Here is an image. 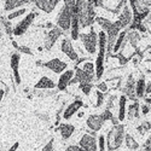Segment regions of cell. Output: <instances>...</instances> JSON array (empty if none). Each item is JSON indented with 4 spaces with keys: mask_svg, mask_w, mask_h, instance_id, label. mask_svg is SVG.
Here are the masks:
<instances>
[{
    "mask_svg": "<svg viewBox=\"0 0 151 151\" xmlns=\"http://www.w3.org/2000/svg\"><path fill=\"white\" fill-rule=\"evenodd\" d=\"M42 67L47 68L48 70H51L56 74H62V73H64L67 70L68 64L59 58H52V59L47 60L46 63H42Z\"/></svg>",
    "mask_w": 151,
    "mask_h": 151,
    "instance_id": "obj_8",
    "label": "cell"
},
{
    "mask_svg": "<svg viewBox=\"0 0 151 151\" xmlns=\"http://www.w3.org/2000/svg\"><path fill=\"white\" fill-rule=\"evenodd\" d=\"M142 112H143V115H147L149 112H150V105H142Z\"/></svg>",
    "mask_w": 151,
    "mask_h": 151,
    "instance_id": "obj_44",
    "label": "cell"
},
{
    "mask_svg": "<svg viewBox=\"0 0 151 151\" xmlns=\"http://www.w3.org/2000/svg\"><path fill=\"white\" fill-rule=\"evenodd\" d=\"M96 96H97V103H96V108H99L104 102V93H102L100 91H96Z\"/></svg>",
    "mask_w": 151,
    "mask_h": 151,
    "instance_id": "obj_36",
    "label": "cell"
},
{
    "mask_svg": "<svg viewBox=\"0 0 151 151\" xmlns=\"http://www.w3.org/2000/svg\"><path fill=\"white\" fill-rule=\"evenodd\" d=\"M75 11H76V15L79 17L80 27L87 28L94 23L96 10L93 1H83V0L75 1Z\"/></svg>",
    "mask_w": 151,
    "mask_h": 151,
    "instance_id": "obj_1",
    "label": "cell"
},
{
    "mask_svg": "<svg viewBox=\"0 0 151 151\" xmlns=\"http://www.w3.org/2000/svg\"><path fill=\"white\" fill-rule=\"evenodd\" d=\"M46 27H47V28H53V26H52V23H50V22H48V23L46 24Z\"/></svg>",
    "mask_w": 151,
    "mask_h": 151,
    "instance_id": "obj_51",
    "label": "cell"
},
{
    "mask_svg": "<svg viewBox=\"0 0 151 151\" xmlns=\"http://www.w3.org/2000/svg\"><path fill=\"white\" fill-rule=\"evenodd\" d=\"M35 16H36V15L34 14V12H30V14H28L22 21L18 22V24L14 28V30H12V34L16 35V36L23 35L24 33H26V32L29 29V27L32 26V23H33L34 19H35Z\"/></svg>",
    "mask_w": 151,
    "mask_h": 151,
    "instance_id": "obj_7",
    "label": "cell"
},
{
    "mask_svg": "<svg viewBox=\"0 0 151 151\" xmlns=\"http://www.w3.org/2000/svg\"><path fill=\"white\" fill-rule=\"evenodd\" d=\"M4 96H5V92H4V90H0V104H1V100H3Z\"/></svg>",
    "mask_w": 151,
    "mask_h": 151,
    "instance_id": "obj_47",
    "label": "cell"
},
{
    "mask_svg": "<svg viewBox=\"0 0 151 151\" xmlns=\"http://www.w3.org/2000/svg\"><path fill=\"white\" fill-rule=\"evenodd\" d=\"M124 139V127L122 124H115L112 127L106 138H105V149L109 151H115L120 149Z\"/></svg>",
    "mask_w": 151,
    "mask_h": 151,
    "instance_id": "obj_3",
    "label": "cell"
},
{
    "mask_svg": "<svg viewBox=\"0 0 151 151\" xmlns=\"http://www.w3.org/2000/svg\"><path fill=\"white\" fill-rule=\"evenodd\" d=\"M1 23L4 24L5 32H6V33H7L9 35H11V34H12V30H14V28H12V26H11L10 21H5V19H1Z\"/></svg>",
    "mask_w": 151,
    "mask_h": 151,
    "instance_id": "obj_38",
    "label": "cell"
},
{
    "mask_svg": "<svg viewBox=\"0 0 151 151\" xmlns=\"http://www.w3.org/2000/svg\"><path fill=\"white\" fill-rule=\"evenodd\" d=\"M75 5L74 0H67L63 3V7L57 17V27L62 32H68L70 29V21L73 15V7Z\"/></svg>",
    "mask_w": 151,
    "mask_h": 151,
    "instance_id": "obj_4",
    "label": "cell"
},
{
    "mask_svg": "<svg viewBox=\"0 0 151 151\" xmlns=\"http://www.w3.org/2000/svg\"><path fill=\"white\" fill-rule=\"evenodd\" d=\"M65 151H83L79 145H70L65 149Z\"/></svg>",
    "mask_w": 151,
    "mask_h": 151,
    "instance_id": "obj_43",
    "label": "cell"
},
{
    "mask_svg": "<svg viewBox=\"0 0 151 151\" xmlns=\"http://www.w3.org/2000/svg\"><path fill=\"white\" fill-rule=\"evenodd\" d=\"M97 88H98V91H100L102 93H105V92L109 90L106 82H99V83L97 85Z\"/></svg>",
    "mask_w": 151,
    "mask_h": 151,
    "instance_id": "obj_40",
    "label": "cell"
},
{
    "mask_svg": "<svg viewBox=\"0 0 151 151\" xmlns=\"http://www.w3.org/2000/svg\"><path fill=\"white\" fill-rule=\"evenodd\" d=\"M83 106V103H82V100L80 99H76V100H74V102L71 104H69L67 106V109L64 110V114H63V119H65V120H69L71 119V116L74 114H76V112Z\"/></svg>",
    "mask_w": 151,
    "mask_h": 151,
    "instance_id": "obj_18",
    "label": "cell"
},
{
    "mask_svg": "<svg viewBox=\"0 0 151 151\" xmlns=\"http://www.w3.org/2000/svg\"><path fill=\"white\" fill-rule=\"evenodd\" d=\"M106 52V35L104 32H100L98 34V56L94 65V76L96 79L100 80V78L104 74V59Z\"/></svg>",
    "mask_w": 151,
    "mask_h": 151,
    "instance_id": "obj_2",
    "label": "cell"
},
{
    "mask_svg": "<svg viewBox=\"0 0 151 151\" xmlns=\"http://www.w3.org/2000/svg\"><path fill=\"white\" fill-rule=\"evenodd\" d=\"M73 78H74V70H65L64 73H62L58 79V83L56 85L57 88L59 91H65Z\"/></svg>",
    "mask_w": 151,
    "mask_h": 151,
    "instance_id": "obj_17",
    "label": "cell"
},
{
    "mask_svg": "<svg viewBox=\"0 0 151 151\" xmlns=\"http://www.w3.org/2000/svg\"><path fill=\"white\" fill-rule=\"evenodd\" d=\"M145 93L149 94V96H150V93H151V82H150V80H149V82L145 85Z\"/></svg>",
    "mask_w": 151,
    "mask_h": 151,
    "instance_id": "obj_45",
    "label": "cell"
},
{
    "mask_svg": "<svg viewBox=\"0 0 151 151\" xmlns=\"http://www.w3.org/2000/svg\"><path fill=\"white\" fill-rule=\"evenodd\" d=\"M138 132H140L142 134H145L146 132H150V122L149 121L143 122V124L138 127Z\"/></svg>",
    "mask_w": 151,
    "mask_h": 151,
    "instance_id": "obj_35",
    "label": "cell"
},
{
    "mask_svg": "<svg viewBox=\"0 0 151 151\" xmlns=\"http://www.w3.org/2000/svg\"><path fill=\"white\" fill-rule=\"evenodd\" d=\"M112 57H115V58H117V59H119V62H120V64H121V65H124V64H127V63L129 62L127 57H124V56H123V52H120V53H117V55H115V56H112Z\"/></svg>",
    "mask_w": 151,
    "mask_h": 151,
    "instance_id": "obj_37",
    "label": "cell"
},
{
    "mask_svg": "<svg viewBox=\"0 0 151 151\" xmlns=\"http://www.w3.org/2000/svg\"><path fill=\"white\" fill-rule=\"evenodd\" d=\"M126 34H127V30H121V32H120L117 39H116V41H115V44H114V47H112V52L119 53L120 48H121V46H122V44H123V41H124V39H126Z\"/></svg>",
    "mask_w": 151,
    "mask_h": 151,
    "instance_id": "obj_28",
    "label": "cell"
},
{
    "mask_svg": "<svg viewBox=\"0 0 151 151\" xmlns=\"http://www.w3.org/2000/svg\"><path fill=\"white\" fill-rule=\"evenodd\" d=\"M18 51H21L22 53H26V55H32V50L28 46H19L18 47Z\"/></svg>",
    "mask_w": 151,
    "mask_h": 151,
    "instance_id": "obj_42",
    "label": "cell"
},
{
    "mask_svg": "<svg viewBox=\"0 0 151 151\" xmlns=\"http://www.w3.org/2000/svg\"><path fill=\"white\" fill-rule=\"evenodd\" d=\"M86 74H88V75H92V76H94V64L92 62H86L85 64L82 65L81 68ZM96 78V76H94Z\"/></svg>",
    "mask_w": 151,
    "mask_h": 151,
    "instance_id": "obj_32",
    "label": "cell"
},
{
    "mask_svg": "<svg viewBox=\"0 0 151 151\" xmlns=\"http://www.w3.org/2000/svg\"><path fill=\"white\" fill-rule=\"evenodd\" d=\"M18 146H19V143H15L14 145H12L7 151H17V149H18Z\"/></svg>",
    "mask_w": 151,
    "mask_h": 151,
    "instance_id": "obj_46",
    "label": "cell"
},
{
    "mask_svg": "<svg viewBox=\"0 0 151 151\" xmlns=\"http://www.w3.org/2000/svg\"><path fill=\"white\" fill-rule=\"evenodd\" d=\"M79 146L83 150V151H98V146H97V139L96 137L86 133L81 137V139L79 142Z\"/></svg>",
    "mask_w": 151,
    "mask_h": 151,
    "instance_id": "obj_9",
    "label": "cell"
},
{
    "mask_svg": "<svg viewBox=\"0 0 151 151\" xmlns=\"http://www.w3.org/2000/svg\"><path fill=\"white\" fill-rule=\"evenodd\" d=\"M138 117H139V104L134 102L128 108V119L133 120V119H138Z\"/></svg>",
    "mask_w": 151,
    "mask_h": 151,
    "instance_id": "obj_30",
    "label": "cell"
},
{
    "mask_svg": "<svg viewBox=\"0 0 151 151\" xmlns=\"http://www.w3.org/2000/svg\"><path fill=\"white\" fill-rule=\"evenodd\" d=\"M83 116V112H79V117H82Z\"/></svg>",
    "mask_w": 151,
    "mask_h": 151,
    "instance_id": "obj_52",
    "label": "cell"
},
{
    "mask_svg": "<svg viewBox=\"0 0 151 151\" xmlns=\"http://www.w3.org/2000/svg\"><path fill=\"white\" fill-rule=\"evenodd\" d=\"M123 96L128 97L129 99L137 102V97H135V80L133 78V75H129L127 81H126V85L123 87Z\"/></svg>",
    "mask_w": 151,
    "mask_h": 151,
    "instance_id": "obj_15",
    "label": "cell"
},
{
    "mask_svg": "<svg viewBox=\"0 0 151 151\" xmlns=\"http://www.w3.org/2000/svg\"><path fill=\"white\" fill-rule=\"evenodd\" d=\"M12 46H14L15 48H17V50H18V47H19V46L17 45V42H16V41H12Z\"/></svg>",
    "mask_w": 151,
    "mask_h": 151,
    "instance_id": "obj_48",
    "label": "cell"
},
{
    "mask_svg": "<svg viewBox=\"0 0 151 151\" xmlns=\"http://www.w3.org/2000/svg\"><path fill=\"white\" fill-rule=\"evenodd\" d=\"M79 88L81 90V92L86 96H90L91 94V91L93 88V85L92 83H80L79 85Z\"/></svg>",
    "mask_w": 151,
    "mask_h": 151,
    "instance_id": "obj_33",
    "label": "cell"
},
{
    "mask_svg": "<svg viewBox=\"0 0 151 151\" xmlns=\"http://www.w3.org/2000/svg\"><path fill=\"white\" fill-rule=\"evenodd\" d=\"M53 143H55V139L52 138V139L42 147V151H53Z\"/></svg>",
    "mask_w": 151,
    "mask_h": 151,
    "instance_id": "obj_41",
    "label": "cell"
},
{
    "mask_svg": "<svg viewBox=\"0 0 151 151\" xmlns=\"http://www.w3.org/2000/svg\"><path fill=\"white\" fill-rule=\"evenodd\" d=\"M93 80H94V76L86 74L81 68H76L75 71H74V78L70 80L69 85H74V83H92Z\"/></svg>",
    "mask_w": 151,
    "mask_h": 151,
    "instance_id": "obj_11",
    "label": "cell"
},
{
    "mask_svg": "<svg viewBox=\"0 0 151 151\" xmlns=\"http://www.w3.org/2000/svg\"><path fill=\"white\" fill-rule=\"evenodd\" d=\"M34 4L39 10L46 12V14H51L59 4V1L58 0H36V1H34Z\"/></svg>",
    "mask_w": 151,
    "mask_h": 151,
    "instance_id": "obj_14",
    "label": "cell"
},
{
    "mask_svg": "<svg viewBox=\"0 0 151 151\" xmlns=\"http://www.w3.org/2000/svg\"><path fill=\"white\" fill-rule=\"evenodd\" d=\"M86 123H87V127H88L92 132H98L103 127L104 121L102 117H100V115H91L88 119H87Z\"/></svg>",
    "mask_w": 151,
    "mask_h": 151,
    "instance_id": "obj_19",
    "label": "cell"
},
{
    "mask_svg": "<svg viewBox=\"0 0 151 151\" xmlns=\"http://www.w3.org/2000/svg\"><path fill=\"white\" fill-rule=\"evenodd\" d=\"M58 131L60 132L62 139L63 140H68L69 138L73 135V133L75 132V127L73 124H69V123H62V124H59Z\"/></svg>",
    "mask_w": 151,
    "mask_h": 151,
    "instance_id": "obj_22",
    "label": "cell"
},
{
    "mask_svg": "<svg viewBox=\"0 0 151 151\" xmlns=\"http://www.w3.org/2000/svg\"><path fill=\"white\" fill-rule=\"evenodd\" d=\"M19 62H21V56H19L18 53H14V55L11 56L10 65H11L12 71H14V78H15V81H16L17 85L21 83V75H19V71H18Z\"/></svg>",
    "mask_w": 151,
    "mask_h": 151,
    "instance_id": "obj_20",
    "label": "cell"
},
{
    "mask_svg": "<svg viewBox=\"0 0 151 151\" xmlns=\"http://www.w3.org/2000/svg\"><path fill=\"white\" fill-rule=\"evenodd\" d=\"M124 143H126V146H127L129 150H138L139 149V144L135 142V139L131 135V134H124Z\"/></svg>",
    "mask_w": 151,
    "mask_h": 151,
    "instance_id": "obj_29",
    "label": "cell"
},
{
    "mask_svg": "<svg viewBox=\"0 0 151 151\" xmlns=\"http://www.w3.org/2000/svg\"><path fill=\"white\" fill-rule=\"evenodd\" d=\"M126 39H127V42H129V45L137 50L138 48V44L140 41V34L135 32V30H127V34H126Z\"/></svg>",
    "mask_w": 151,
    "mask_h": 151,
    "instance_id": "obj_23",
    "label": "cell"
},
{
    "mask_svg": "<svg viewBox=\"0 0 151 151\" xmlns=\"http://www.w3.org/2000/svg\"><path fill=\"white\" fill-rule=\"evenodd\" d=\"M94 22L98 23V26L102 28V32H104V33L110 28L111 23H112L110 19H108V18H105V17H102V16H96Z\"/></svg>",
    "mask_w": 151,
    "mask_h": 151,
    "instance_id": "obj_27",
    "label": "cell"
},
{
    "mask_svg": "<svg viewBox=\"0 0 151 151\" xmlns=\"http://www.w3.org/2000/svg\"><path fill=\"white\" fill-rule=\"evenodd\" d=\"M150 102H151V100H150V97H149V98L146 97V98H145V103H146V105H147V104L150 105Z\"/></svg>",
    "mask_w": 151,
    "mask_h": 151,
    "instance_id": "obj_49",
    "label": "cell"
},
{
    "mask_svg": "<svg viewBox=\"0 0 151 151\" xmlns=\"http://www.w3.org/2000/svg\"><path fill=\"white\" fill-rule=\"evenodd\" d=\"M70 33H71V39L78 40L80 35V23H79V17L75 11V5L73 7V15H71V21H70Z\"/></svg>",
    "mask_w": 151,
    "mask_h": 151,
    "instance_id": "obj_16",
    "label": "cell"
},
{
    "mask_svg": "<svg viewBox=\"0 0 151 151\" xmlns=\"http://www.w3.org/2000/svg\"><path fill=\"white\" fill-rule=\"evenodd\" d=\"M60 50H62L63 53L69 57L70 60H78L79 59V55L76 51H75L70 39H63L62 45H60Z\"/></svg>",
    "mask_w": 151,
    "mask_h": 151,
    "instance_id": "obj_13",
    "label": "cell"
},
{
    "mask_svg": "<svg viewBox=\"0 0 151 151\" xmlns=\"http://www.w3.org/2000/svg\"><path fill=\"white\" fill-rule=\"evenodd\" d=\"M145 79L144 76H142L139 80L135 82V97L137 98H143L145 94Z\"/></svg>",
    "mask_w": 151,
    "mask_h": 151,
    "instance_id": "obj_26",
    "label": "cell"
},
{
    "mask_svg": "<svg viewBox=\"0 0 151 151\" xmlns=\"http://www.w3.org/2000/svg\"><path fill=\"white\" fill-rule=\"evenodd\" d=\"M137 151H138V150H137Z\"/></svg>",
    "mask_w": 151,
    "mask_h": 151,
    "instance_id": "obj_53",
    "label": "cell"
},
{
    "mask_svg": "<svg viewBox=\"0 0 151 151\" xmlns=\"http://www.w3.org/2000/svg\"><path fill=\"white\" fill-rule=\"evenodd\" d=\"M28 3L29 1H27V0H6L4 3V7H5V11H15L18 7L26 5Z\"/></svg>",
    "mask_w": 151,
    "mask_h": 151,
    "instance_id": "obj_24",
    "label": "cell"
},
{
    "mask_svg": "<svg viewBox=\"0 0 151 151\" xmlns=\"http://www.w3.org/2000/svg\"><path fill=\"white\" fill-rule=\"evenodd\" d=\"M122 30L121 26L119 21H115L111 23L110 28L105 32V35H106V52H108V56L110 57L111 52H112V47H114V44L117 39V36L120 34V32Z\"/></svg>",
    "mask_w": 151,
    "mask_h": 151,
    "instance_id": "obj_6",
    "label": "cell"
},
{
    "mask_svg": "<svg viewBox=\"0 0 151 151\" xmlns=\"http://www.w3.org/2000/svg\"><path fill=\"white\" fill-rule=\"evenodd\" d=\"M117 21H119V23H120V26H121L122 29L126 28V27H128L129 24L132 23V11H131L127 1H126V4L123 5Z\"/></svg>",
    "mask_w": 151,
    "mask_h": 151,
    "instance_id": "obj_12",
    "label": "cell"
},
{
    "mask_svg": "<svg viewBox=\"0 0 151 151\" xmlns=\"http://www.w3.org/2000/svg\"><path fill=\"white\" fill-rule=\"evenodd\" d=\"M146 146H150V138H149V139H146V142H145V147Z\"/></svg>",
    "mask_w": 151,
    "mask_h": 151,
    "instance_id": "obj_50",
    "label": "cell"
},
{
    "mask_svg": "<svg viewBox=\"0 0 151 151\" xmlns=\"http://www.w3.org/2000/svg\"><path fill=\"white\" fill-rule=\"evenodd\" d=\"M79 39H81L85 50L88 53L93 55L97 52V46H98V34L94 32L93 28H91V32L88 33H80Z\"/></svg>",
    "mask_w": 151,
    "mask_h": 151,
    "instance_id": "obj_5",
    "label": "cell"
},
{
    "mask_svg": "<svg viewBox=\"0 0 151 151\" xmlns=\"http://www.w3.org/2000/svg\"><path fill=\"white\" fill-rule=\"evenodd\" d=\"M27 12V10L26 9H18V10H15V11H12L11 14L7 16V19L9 21H12V19H15V18H18V17H21V16H23L24 14Z\"/></svg>",
    "mask_w": 151,
    "mask_h": 151,
    "instance_id": "obj_31",
    "label": "cell"
},
{
    "mask_svg": "<svg viewBox=\"0 0 151 151\" xmlns=\"http://www.w3.org/2000/svg\"><path fill=\"white\" fill-rule=\"evenodd\" d=\"M100 117H102L103 119V121L105 122V121H109V120H111L112 117H114V116H112V114H111V111L110 110H105V111H103L102 112V114H100Z\"/></svg>",
    "mask_w": 151,
    "mask_h": 151,
    "instance_id": "obj_39",
    "label": "cell"
},
{
    "mask_svg": "<svg viewBox=\"0 0 151 151\" xmlns=\"http://www.w3.org/2000/svg\"><path fill=\"white\" fill-rule=\"evenodd\" d=\"M126 104H127V97L121 96L119 99V116H117L119 122L123 121L126 117Z\"/></svg>",
    "mask_w": 151,
    "mask_h": 151,
    "instance_id": "obj_25",
    "label": "cell"
},
{
    "mask_svg": "<svg viewBox=\"0 0 151 151\" xmlns=\"http://www.w3.org/2000/svg\"><path fill=\"white\" fill-rule=\"evenodd\" d=\"M62 34H63V32L58 27L51 28V30L47 33V35L45 37V44H44V46H45V48L47 50V51H50V50H51L55 46V44L57 42V40L62 36Z\"/></svg>",
    "mask_w": 151,
    "mask_h": 151,
    "instance_id": "obj_10",
    "label": "cell"
},
{
    "mask_svg": "<svg viewBox=\"0 0 151 151\" xmlns=\"http://www.w3.org/2000/svg\"><path fill=\"white\" fill-rule=\"evenodd\" d=\"M56 87V83L53 80H51L47 76L40 78V80L35 83V90H53Z\"/></svg>",
    "mask_w": 151,
    "mask_h": 151,
    "instance_id": "obj_21",
    "label": "cell"
},
{
    "mask_svg": "<svg viewBox=\"0 0 151 151\" xmlns=\"http://www.w3.org/2000/svg\"><path fill=\"white\" fill-rule=\"evenodd\" d=\"M97 146H98V151H105V137L104 135H100L98 138Z\"/></svg>",
    "mask_w": 151,
    "mask_h": 151,
    "instance_id": "obj_34",
    "label": "cell"
}]
</instances>
